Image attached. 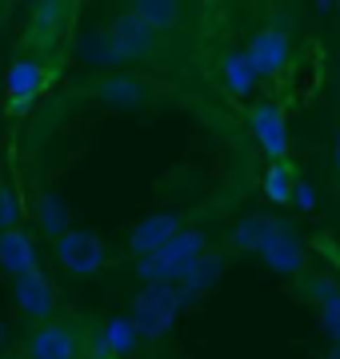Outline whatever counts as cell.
Wrapping results in <instances>:
<instances>
[{
    "label": "cell",
    "mask_w": 340,
    "mask_h": 359,
    "mask_svg": "<svg viewBox=\"0 0 340 359\" xmlns=\"http://www.w3.org/2000/svg\"><path fill=\"white\" fill-rule=\"evenodd\" d=\"M336 96H340V84H336Z\"/></svg>",
    "instance_id": "cell-30"
},
{
    "label": "cell",
    "mask_w": 340,
    "mask_h": 359,
    "mask_svg": "<svg viewBox=\"0 0 340 359\" xmlns=\"http://www.w3.org/2000/svg\"><path fill=\"white\" fill-rule=\"evenodd\" d=\"M332 168L340 172V128H336V144H332Z\"/></svg>",
    "instance_id": "cell-25"
},
{
    "label": "cell",
    "mask_w": 340,
    "mask_h": 359,
    "mask_svg": "<svg viewBox=\"0 0 340 359\" xmlns=\"http://www.w3.org/2000/svg\"><path fill=\"white\" fill-rule=\"evenodd\" d=\"M292 168L285 164V160H273L268 164V172L261 176V192H264V200L268 204H276V208H288V196H292Z\"/></svg>",
    "instance_id": "cell-21"
},
{
    "label": "cell",
    "mask_w": 340,
    "mask_h": 359,
    "mask_svg": "<svg viewBox=\"0 0 340 359\" xmlns=\"http://www.w3.org/2000/svg\"><path fill=\"white\" fill-rule=\"evenodd\" d=\"M288 204L296 208V212H313L316 208V188L308 180H292V196H288Z\"/></svg>",
    "instance_id": "cell-24"
},
{
    "label": "cell",
    "mask_w": 340,
    "mask_h": 359,
    "mask_svg": "<svg viewBox=\"0 0 340 359\" xmlns=\"http://www.w3.org/2000/svg\"><path fill=\"white\" fill-rule=\"evenodd\" d=\"M13 304L16 311L25 316L28 323H40V320H53L56 316V287L53 280H48V271L40 268H28L20 271V276H13Z\"/></svg>",
    "instance_id": "cell-8"
},
{
    "label": "cell",
    "mask_w": 340,
    "mask_h": 359,
    "mask_svg": "<svg viewBox=\"0 0 340 359\" xmlns=\"http://www.w3.org/2000/svg\"><path fill=\"white\" fill-rule=\"evenodd\" d=\"M96 92H100L108 104H120V108H136V104L148 100V84H140L136 76H112V80H105Z\"/></svg>",
    "instance_id": "cell-20"
},
{
    "label": "cell",
    "mask_w": 340,
    "mask_h": 359,
    "mask_svg": "<svg viewBox=\"0 0 340 359\" xmlns=\"http://www.w3.org/2000/svg\"><path fill=\"white\" fill-rule=\"evenodd\" d=\"M244 52H249V60H252V68H256V76H261V80H264V76H280V72L288 68V60H292L288 36H285L276 25L256 28Z\"/></svg>",
    "instance_id": "cell-11"
},
{
    "label": "cell",
    "mask_w": 340,
    "mask_h": 359,
    "mask_svg": "<svg viewBox=\"0 0 340 359\" xmlns=\"http://www.w3.org/2000/svg\"><path fill=\"white\" fill-rule=\"evenodd\" d=\"M164 36L152 28L148 20L132 13V8H120L105 20V25L92 32V44H89V56L92 65H108V68H124V65H152L164 56Z\"/></svg>",
    "instance_id": "cell-1"
},
{
    "label": "cell",
    "mask_w": 340,
    "mask_h": 359,
    "mask_svg": "<svg viewBox=\"0 0 340 359\" xmlns=\"http://www.w3.org/2000/svg\"><path fill=\"white\" fill-rule=\"evenodd\" d=\"M48 80H53V72L40 56H16L4 72V108H8V116H25L44 96Z\"/></svg>",
    "instance_id": "cell-5"
},
{
    "label": "cell",
    "mask_w": 340,
    "mask_h": 359,
    "mask_svg": "<svg viewBox=\"0 0 340 359\" xmlns=\"http://www.w3.org/2000/svg\"><path fill=\"white\" fill-rule=\"evenodd\" d=\"M221 276H224V256L204 252L181 283H172V287H176V295H181V308H192L197 299H204V295L216 287V280H221Z\"/></svg>",
    "instance_id": "cell-14"
},
{
    "label": "cell",
    "mask_w": 340,
    "mask_h": 359,
    "mask_svg": "<svg viewBox=\"0 0 340 359\" xmlns=\"http://www.w3.org/2000/svg\"><path fill=\"white\" fill-rule=\"evenodd\" d=\"M336 13H340V0H336Z\"/></svg>",
    "instance_id": "cell-29"
},
{
    "label": "cell",
    "mask_w": 340,
    "mask_h": 359,
    "mask_svg": "<svg viewBox=\"0 0 340 359\" xmlns=\"http://www.w3.org/2000/svg\"><path fill=\"white\" fill-rule=\"evenodd\" d=\"M204 252H209V236L197 228H181L157 252L136 259V276H140V283H181Z\"/></svg>",
    "instance_id": "cell-2"
},
{
    "label": "cell",
    "mask_w": 340,
    "mask_h": 359,
    "mask_svg": "<svg viewBox=\"0 0 340 359\" xmlns=\"http://www.w3.org/2000/svg\"><path fill=\"white\" fill-rule=\"evenodd\" d=\"M20 351H25V359H80L84 355V339H80L72 323L53 316V320L28 323Z\"/></svg>",
    "instance_id": "cell-6"
},
{
    "label": "cell",
    "mask_w": 340,
    "mask_h": 359,
    "mask_svg": "<svg viewBox=\"0 0 340 359\" xmlns=\"http://www.w3.org/2000/svg\"><path fill=\"white\" fill-rule=\"evenodd\" d=\"M32 224L40 228V236L56 240V236L68 228V208H65V200H60L56 192H40V196H37V208H32Z\"/></svg>",
    "instance_id": "cell-18"
},
{
    "label": "cell",
    "mask_w": 340,
    "mask_h": 359,
    "mask_svg": "<svg viewBox=\"0 0 340 359\" xmlns=\"http://www.w3.org/2000/svg\"><path fill=\"white\" fill-rule=\"evenodd\" d=\"M221 84L228 96H252L256 92V84H261V76H256V68H252L249 52L236 48V52H224L221 60Z\"/></svg>",
    "instance_id": "cell-15"
},
{
    "label": "cell",
    "mask_w": 340,
    "mask_h": 359,
    "mask_svg": "<svg viewBox=\"0 0 340 359\" xmlns=\"http://www.w3.org/2000/svg\"><path fill=\"white\" fill-rule=\"evenodd\" d=\"M316 311H320V327L332 344H340V287L332 280H316Z\"/></svg>",
    "instance_id": "cell-19"
},
{
    "label": "cell",
    "mask_w": 340,
    "mask_h": 359,
    "mask_svg": "<svg viewBox=\"0 0 340 359\" xmlns=\"http://www.w3.org/2000/svg\"><path fill=\"white\" fill-rule=\"evenodd\" d=\"M16 224H20V200H16L13 184H8V180H0V231L16 228Z\"/></svg>",
    "instance_id": "cell-23"
},
{
    "label": "cell",
    "mask_w": 340,
    "mask_h": 359,
    "mask_svg": "<svg viewBox=\"0 0 340 359\" xmlns=\"http://www.w3.org/2000/svg\"><path fill=\"white\" fill-rule=\"evenodd\" d=\"M181 295L172 283H144L136 299L129 308L132 327L140 332V339H164V335L176 327V316H181Z\"/></svg>",
    "instance_id": "cell-4"
},
{
    "label": "cell",
    "mask_w": 340,
    "mask_h": 359,
    "mask_svg": "<svg viewBox=\"0 0 340 359\" xmlns=\"http://www.w3.org/2000/svg\"><path fill=\"white\" fill-rule=\"evenodd\" d=\"M181 228H184V216H181V212H152V216H144V219H136V224H132V231H129V252H132L136 259L148 256V252H157L164 240H172Z\"/></svg>",
    "instance_id": "cell-12"
},
{
    "label": "cell",
    "mask_w": 340,
    "mask_h": 359,
    "mask_svg": "<svg viewBox=\"0 0 340 359\" xmlns=\"http://www.w3.org/2000/svg\"><path fill=\"white\" fill-rule=\"evenodd\" d=\"M129 8L160 32H176L184 20V0H129Z\"/></svg>",
    "instance_id": "cell-16"
},
{
    "label": "cell",
    "mask_w": 340,
    "mask_h": 359,
    "mask_svg": "<svg viewBox=\"0 0 340 359\" xmlns=\"http://www.w3.org/2000/svg\"><path fill=\"white\" fill-rule=\"evenodd\" d=\"M249 128H252V140L268 160H285L288 156V116L280 104L264 100L249 112Z\"/></svg>",
    "instance_id": "cell-10"
},
{
    "label": "cell",
    "mask_w": 340,
    "mask_h": 359,
    "mask_svg": "<svg viewBox=\"0 0 340 359\" xmlns=\"http://www.w3.org/2000/svg\"><path fill=\"white\" fill-rule=\"evenodd\" d=\"M252 256H261V264L268 271H276V276H301L304 268V236L288 219H268V231H264L261 248L252 252Z\"/></svg>",
    "instance_id": "cell-7"
},
{
    "label": "cell",
    "mask_w": 340,
    "mask_h": 359,
    "mask_svg": "<svg viewBox=\"0 0 340 359\" xmlns=\"http://www.w3.org/2000/svg\"><path fill=\"white\" fill-rule=\"evenodd\" d=\"M4 347H8V323L0 320V351H4Z\"/></svg>",
    "instance_id": "cell-26"
},
{
    "label": "cell",
    "mask_w": 340,
    "mask_h": 359,
    "mask_svg": "<svg viewBox=\"0 0 340 359\" xmlns=\"http://www.w3.org/2000/svg\"><path fill=\"white\" fill-rule=\"evenodd\" d=\"M53 259L56 268L72 276V280H92L96 271L108 268V244L89 228H65L60 236L53 240Z\"/></svg>",
    "instance_id": "cell-3"
},
{
    "label": "cell",
    "mask_w": 340,
    "mask_h": 359,
    "mask_svg": "<svg viewBox=\"0 0 340 359\" xmlns=\"http://www.w3.org/2000/svg\"><path fill=\"white\" fill-rule=\"evenodd\" d=\"M268 219H273V216H264V212H249V216L236 219L233 236H228L236 252H256L261 240H264V231H268Z\"/></svg>",
    "instance_id": "cell-22"
},
{
    "label": "cell",
    "mask_w": 340,
    "mask_h": 359,
    "mask_svg": "<svg viewBox=\"0 0 340 359\" xmlns=\"http://www.w3.org/2000/svg\"><path fill=\"white\" fill-rule=\"evenodd\" d=\"M40 256H37V240H32V231L25 224H16V228H4L0 231V271L13 280L20 271L37 268Z\"/></svg>",
    "instance_id": "cell-13"
},
{
    "label": "cell",
    "mask_w": 340,
    "mask_h": 359,
    "mask_svg": "<svg viewBox=\"0 0 340 359\" xmlns=\"http://www.w3.org/2000/svg\"><path fill=\"white\" fill-rule=\"evenodd\" d=\"M96 339H100V347H105L112 359H129L132 351H136V344H140V332L132 327L129 316H112V320L100 327V335H96Z\"/></svg>",
    "instance_id": "cell-17"
},
{
    "label": "cell",
    "mask_w": 340,
    "mask_h": 359,
    "mask_svg": "<svg viewBox=\"0 0 340 359\" xmlns=\"http://www.w3.org/2000/svg\"><path fill=\"white\" fill-rule=\"evenodd\" d=\"M328 359H340V344H336V347H332V351H328Z\"/></svg>",
    "instance_id": "cell-28"
},
{
    "label": "cell",
    "mask_w": 340,
    "mask_h": 359,
    "mask_svg": "<svg viewBox=\"0 0 340 359\" xmlns=\"http://www.w3.org/2000/svg\"><path fill=\"white\" fill-rule=\"evenodd\" d=\"M332 4H336V0H316V8H320V13H325V8H332Z\"/></svg>",
    "instance_id": "cell-27"
},
{
    "label": "cell",
    "mask_w": 340,
    "mask_h": 359,
    "mask_svg": "<svg viewBox=\"0 0 340 359\" xmlns=\"http://www.w3.org/2000/svg\"><path fill=\"white\" fill-rule=\"evenodd\" d=\"M68 20H72V0H37V8L28 16L25 44L37 52L56 48V40L68 32Z\"/></svg>",
    "instance_id": "cell-9"
}]
</instances>
